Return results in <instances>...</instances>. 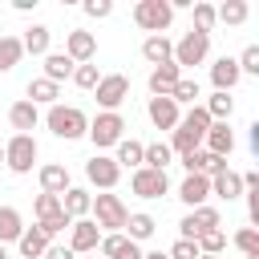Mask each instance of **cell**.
<instances>
[{"mask_svg": "<svg viewBox=\"0 0 259 259\" xmlns=\"http://www.w3.org/2000/svg\"><path fill=\"white\" fill-rule=\"evenodd\" d=\"M36 178H40V190H45V194H57V198H61V194L73 186V182H69V170H65L61 162L40 166V170H36Z\"/></svg>", "mask_w": 259, "mask_h": 259, "instance_id": "18", "label": "cell"}, {"mask_svg": "<svg viewBox=\"0 0 259 259\" xmlns=\"http://www.w3.org/2000/svg\"><path fill=\"white\" fill-rule=\"evenodd\" d=\"M142 259H166V251H142Z\"/></svg>", "mask_w": 259, "mask_h": 259, "instance_id": "50", "label": "cell"}, {"mask_svg": "<svg viewBox=\"0 0 259 259\" xmlns=\"http://www.w3.org/2000/svg\"><path fill=\"white\" fill-rule=\"evenodd\" d=\"M81 8H85V16H93V20H105V16L113 12V4H109V0H85Z\"/></svg>", "mask_w": 259, "mask_h": 259, "instance_id": "44", "label": "cell"}, {"mask_svg": "<svg viewBox=\"0 0 259 259\" xmlns=\"http://www.w3.org/2000/svg\"><path fill=\"white\" fill-rule=\"evenodd\" d=\"M235 247H239L243 255H259V231H255V227H243V231L235 235Z\"/></svg>", "mask_w": 259, "mask_h": 259, "instance_id": "42", "label": "cell"}, {"mask_svg": "<svg viewBox=\"0 0 259 259\" xmlns=\"http://www.w3.org/2000/svg\"><path fill=\"white\" fill-rule=\"evenodd\" d=\"M16 251H20V259H40V255L49 251V239H45L36 227H24V235L16 239Z\"/></svg>", "mask_w": 259, "mask_h": 259, "instance_id": "28", "label": "cell"}, {"mask_svg": "<svg viewBox=\"0 0 259 259\" xmlns=\"http://www.w3.org/2000/svg\"><path fill=\"white\" fill-rule=\"evenodd\" d=\"M40 259H77V255H73L69 247H53V243H49V251H45Z\"/></svg>", "mask_w": 259, "mask_h": 259, "instance_id": "46", "label": "cell"}, {"mask_svg": "<svg viewBox=\"0 0 259 259\" xmlns=\"http://www.w3.org/2000/svg\"><path fill=\"white\" fill-rule=\"evenodd\" d=\"M32 210H36V223H40V219H49V214H57V210H61V198L40 190V194H36V202H32Z\"/></svg>", "mask_w": 259, "mask_h": 259, "instance_id": "41", "label": "cell"}, {"mask_svg": "<svg viewBox=\"0 0 259 259\" xmlns=\"http://www.w3.org/2000/svg\"><path fill=\"white\" fill-rule=\"evenodd\" d=\"M36 138L32 134H12L8 142H4V166L12 170V174H32V166H36Z\"/></svg>", "mask_w": 259, "mask_h": 259, "instance_id": "3", "label": "cell"}, {"mask_svg": "<svg viewBox=\"0 0 259 259\" xmlns=\"http://www.w3.org/2000/svg\"><path fill=\"white\" fill-rule=\"evenodd\" d=\"M247 0H227L223 8H214V20H223V24H243L247 20Z\"/></svg>", "mask_w": 259, "mask_h": 259, "instance_id": "36", "label": "cell"}, {"mask_svg": "<svg viewBox=\"0 0 259 259\" xmlns=\"http://www.w3.org/2000/svg\"><path fill=\"white\" fill-rule=\"evenodd\" d=\"M154 231H158V223H154V214H146V210H138V214H130V219H125V231H121V235H125L130 243H146V239H150Z\"/></svg>", "mask_w": 259, "mask_h": 259, "instance_id": "24", "label": "cell"}, {"mask_svg": "<svg viewBox=\"0 0 259 259\" xmlns=\"http://www.w3.org/2000/svg\"><path fill=\"white\" fill-rule=\"evenodd\" d=\"M142 150H146L142 142L121 138V142H117V158H113V162H117V166H130V170H138V166H142Z\"/></svg>", "mask_w": 259, "mask_h": 259, "instance_id": "33", "label": "cell"}, {"mask_svg": "<svg viewBox=\"0 0 259 259\" xmlns=\"http://www.w3.org/2000/svg\"><path fill=\"white\" fill-rule=\"evenodd\" d=\"M146 117L154 121V130H174V125L182 121V109H178L170 97H150V105H146Z\"/></svg>", "mask_w": 259, "mask_h": 259, "instance_id": "14", "label": "cell"}, {"mask_svg": "<svg viewBox=\"0 0 259 259\" xmlns=\"http://www.w3.org/2000/svg\"><path fill=\"white\" fill-rule=\"evenodd\" d=\"M89 206H93V194L85 190V186H69L65 194H61V210L77 223V219H85L89 214Z\"/></svg>", "mask_w": 259, "mask_h": 259, "instance_id": "21", "label": "cell"}, {"mask_svg": "<svg viewBox=\"0 0 259 259\" xmlns=\"http://www.w3.org/2000/svg\"><path fill=\"white\" fill-rule=\"evenodd\" d=\"M121 134H125V117L121 113H97L93 121H89V130H85V138L97 146V150H109V146H117L121 142Z\"/></svg>", "mask_w": 259, "mask_h": 259, "instance_id": "6", "label": "cell"}, {"mask_svg": "<svg viewBox=\"0 0 259 259\" xmlns=\"http://www.w3.org/2000/svg\"><path fill=\"white\" fill-rule=\"evenodd\" d=\"M20 57H24V49H20V36H0V73H12L16 65H20Z\"/></svg>", "mask_w": 259, "mask_h": 259, "instance_id": "31", "label": "cell"}, {"mask_svg": "<svg viewBox=\"0 0 259 259\" xmlns=\"http://www.w3.org/2000/svg\"><path fill=\"white\" fill-rule=\"evenodd\" d=\"M178 198L194 210V206H206V198H210V178L206 174H186L182 178V186H178Z\"/></svg>", "mask_w": 259, "mask_h": 259, "instance_id": "15", "label": "cell"}, {"mask_svg": "<svg viewBox=\"0 0 259 259\" xmlns=\"http://www.w3.org/2000/svg\"><path fill=\"white\" fill-rule=\"evenodd\" d=\"M0 166H4V146H0Z\"/></svg>", "mask_w": 259, "mask_h": 259, "instance_id": "53", "label": "cell"}, {"mask_svg": "<svg viewBox=\"0 0 259 259\" xmlns=\"http://www.w3.org/2000/svg\"><path fill=\"white\" fill-rule=\"evenodd\" d=\"M89 214H93V223H97V227H105L109 235H117V231H125V219H130V210H125V202H121L117 194H109V190H101V194L93 198V206H89Z\"/></svg>", "mask_w": 259, "mask_h": 259, "instance_id": "4", "label": "cell"}, {"mask_svg": "<svg viewBox=\"0 0 259 259\" xmlns=\"http://www.w3.org/2000/svg\"><path fill=\"white\" fill-rule=\"evenodd\" d=\"M239 178H243V190H259V170H247Z\"/></svg>", "mask_w": 259, "mask_h": 259, "instance_id": "48", "label": "cell"}, {"mask_svg": "<svg viewBox=\"0 0 259 259\" xmlns=\"http://www.w3.org/2000/svg\"><path fill=\"white\" fill-rule=\"evenodd\" d=\"M219 223H223V219H219L214 206H194V210L178 223V239H190V243H194L202 231H219Z\"/></svg>", "mask_w": 259, "mask_h": 259, "instance_id": "11", "label": "cell"}, {"mask_svg": "<svg viewBox=\"0 0 259 259\" xmlns=\"http://www.w3.org/2000/svg\"><path fill=\"white\" fill-rule=\"evenodd\" d=\"M113 259H142V247H138V243H130V239H125V243H121V247H117V255H113Z\"/></svg>", "mask_w": 259, "mask_h": 259, "instance_id": "45", "label": "cell"}, {"mask_svg": "<svg viewBox=\"0 0 259 259\" xmlns=\"http://www.w3.org/2000/svg\"><path fill=\"white\" fill-rule=\"evenodd\" d=\"M174 162V150L166 146V142H150L146 150H142V166H150V170H166Z\"/></svg>", "mask_w": 259, "mask_h": 259, "instance_id": "30", "label": "cell"}, {"mask_svg": "<svg viewBox=\"0 0 259 259\" xmlns=\"http://www.w3.org/2000/svg\"><path fill=\"white\" fill-rule=\"evenodd\" d=\"M12 8H16V12H32V8H36V0H12Z\"/></svg>", "mask_w": 259, "mask_h": 259, "instance_id": "49", "label": "cell"}, {"mask_svg": "<svg viewBox=\"0 0 259 259\" xmlns=\"http://www.w3.org/2000/svg\"><path fill=\"white\" fill-rule=\"evenodd\" d=\"M69 227H73V219H69L65 210H57V214H49V219L36 223V231H40L45 239H53V235H61V231H69Z\"/></svg>", "mask_w": 259, "mask_h": 259, "instance_id": "38", "label": "cell"}, {"mask_svg": "<svg viewBox=\"0 0 259 259\" xmlns=\"http://www.w3.org/2000/svg\"><path fill=\"white\" fill-rule=\"evenodd\" d=\"M210 81H214V93H231V89L243 81V73H239V65H235V57H219V61L210 65Z\"/></svg>", "mask_w": 259, "mask_h": 259, "instance_id": "16", "label": "cell"}, {"mask_svg": "<svg viewBox=\"0 0 259 259\" xmlns=\"http://www.w3.org/2000/svg\"><path fill=\"white\" fill-rule=\"evenodd\" d=\"M49 40H53L49 24H28V28H24V36H20V49H24V53H32V57H45V53H49Z\"/></svg>", "mask_w": 259, "mask_h": 259, "instance_id": "23", "label": "cell"}, {"mask_svg": "<svg viewBox=\"0 0 259 259\" xmlns=\"http://www.w3.org/2000/svg\"><path fill=\"white\" fill-rule=\"evenodd\" d=\"M235 65H239L243 77H259V45H247V49L235 57Z\"/></svg>", "mask_w": 259, "mask_h": 259, "instance_id": "39", "label": "cell"}, {"mask_svg": "<svg viewBox=\"0 0 259 259\" xmlns=\"http://www.w3.org/2000/svg\"><path fill=\"white\" fill-rule=\"evenodd\" d=\"M170 20H174L170 0H138V4H134V24H138V28H146L150 36L166 32V28H170Z\"/></svg>", "mask_w": 259, "mask_h": 259, "instance_id": "5", "label": "cell"}, {"mask_svg": "<svg viewBox=\"0 0 259 259\" xmlns=\"http://www.w3.org/2000/svg\"><path fill=\"white\" fill-rule=\"evenodd\" d=\"M219 20H214V4H206V0H194V32H206L210 36V28H214Z\"/></svg>", "mask_w": 259, "mask_h": 259, "instance_id": "37", "label": "cell"}, {"mask_svg": "<svg viewBox=\"0 0 259 259\" xmlns=\"http://www.w3.org/2000/svg\"><path fill=\"white\" fill-rule=\"evenodd\" d=\"M210 194H219V198H239L243 194V178H239V170H223V174H214L210 178Z\"/></svg>", "mask_w": 259, "mask_h": 259, "instance_id": "27", "label": "cell"}, {"mask_svg": "<svg viewBox=\"0 0 259 259\" xmlns=\"http://www.w3.org/2000/svg\"><path fill=\"white\" fill-rule=\"evenodd\" d=\"M57 97H61V85H53L45 77H32L28 81V97L24 101H32V105H57Z\"/></svg>", "mask_w": 259, "mask_h": 259, "instance_id": "29", "label": "cell"}, {"mask_svg": "<svg viewBox=\"0 0 259 259\" xmlns=\"http://www.w3.org/2000/svg\"><path fill=\"white\" fill-rule=\"evenodd\" d=\"M8 121H12V130H16V134H28V130H36L40 109H36L32 101H12V105H8Z\"/></svg>", "mask_w": 259, "mask_h": 259, "instance_id": "22", "label": "cell"}, {"mask_svg": "<svg viewBox=\"0 0 259 259\" xmlns=\"http://www.w3.org/2000/svg\"><path fill=\"white\" fill-rule=\"evenodd\" d=\"M142 57L158 69V65H166V61H174V40L166 36V32H158V36H146L142 40Z\"/></svg>", "mask_w": 259, "mask_h": 259, "instance_id": "19", "label": "cell"}, {"mask_svg": "<svg viewBox=\"0 0 259 259\" xmlns=\"http://www.w3.org/2000/svg\"><path fill=\"white\" fill-rule=\"evenodd\" d=\"M206 130H210V117H206V109L202 105H190V113H182V121L170 130V150L174 154H194L198 150V142L206 138Z\"/></svg>", "mask_w": 259, "mask_h": 259, "instance_id": "1", "label": "cell"}, {"mask_svg": "<svg viewBox=\"0 0 259 259\" xmlns=\"http://www.w3.org/2000/svg\"><path fill=\"white\" fill-rule=\"evenodd\" d=\"M247 130H251V134H247V146H251V154H259V121H251Z\"/></svg>", "mask_w": 259, "mask_h": 259, "instance_id": "47", "label": "cell"}, {"mask_svg": "<svg viewBox=\"0 0 259 259\" xmlns=\"http://www.w3.org/2000/svg\"><path fill=\"white\" fill-rule=\"evenodd\" d=\"M130 190H134L138 198H162V194L170 190V178H166V170L138 166V170L130 174Z\"/></svg>", "mask_w": 259, "mask_h": 259, "instance_id": "9", "label": "cell"}, {"mask_svg": "<svg viewBox=\"0 0 259 259\" xmlns=\"http://www.w3.org/2000/svg\"><path fill=\"white\" fill-rule=\"evenodd\" d=\"M202 109H206L210 121H231V113H235V97H231V93H210V101H206Z\"/></svg>", "mask_w": 259, "mask_h": 259, "instance_id": "32", "label": "cell"}, {"mask_svg": "<svg viewBox=\"0 0 259 259\" xmlns=\"http://www.w3.org/2000/svg\"><path fill=\"white\" fill-rule=\"evenodd\" d=\"M65 57H69L73 65H89V61L97 57V36H93L89 28H73V32L65 36Z\"/></svg>", "mask_w": 259, "mask_h": 259, "instance_id": "13", "label": "cell"}, {"mask_svg": "<svg viewBox=\"0 0 259 259\" xmlns=\"http://www.w3.org/2000/svg\"><path fill=\"white\" fill-rule=\"evenodd\" d=\"M97 243H101V227H97L93 219H77V223L69 227V251H73V255H93Z\"/></svg>", "mask_w": 259, "mask_h": 259, "instance_id": "12", "label": "cell"}, {"mask_svg": "<svg viewBox=\"0 0 259 259\" xmlns=\"http://www.w3.org/2000/svg\"><path fill=\"white\" fill-rule=\"evenodd\" d=\"M0 259H8V251H4V247H0Z\"/></svg>", "mask_w": 259, "mask_h": 259, "instance_id": "51", "label": "cell"}, {"mask_svg": "<svg viewBox=\"0 0 259 259\" xmlns=\"http://www.w3.org/2000/svg\"><path fill=\"white\" fill-rule=\"evenodd\" d=\"M45 125L57 134V138H65V142H77V138H85V130H89V117L77 109V105H49V113H45Z\"/></svg>", "mask_w": 259, "mask_h": 259, "instance_id": "2", "label": "cell"}, {"mask_svg": "<svg viewBox=\"0 0 259 259\" xmlns=\"http://www.w3.org/2000/svg\"><path fill=\"white\" fill-rule=\"evenodd\" d=\"M198 259H219V255H198Z\"/></svg>", "mask_w": 259, "mask_h": 259, "instance_id": "52", "label": "cell"}, {"mask_svg": "<svg viewBox=\"0 0 259 259\" xmlns=\"http://www.w3.org/2000/svg\"><path fill=\"white\" fill-rule=\"evenodd\" d=\"M73 69H77V65H73V61H69L65 53H53V49L45 53V81H53V85H61L65 77H73Z\"/></svg>", "mask_w": 259, "mask_h": 259, "instance_id": "26", "label": "cell"}, {"mask_svg": "<svg viewBox=\"0 0 259 259\" xmlns=\"http://www.w3.org/2000/svg\"><path fill=\"white\" fill-rule=\"evenodd\" d=\"M0 36H4V24H0Z\"/></svg>", "mask_w": 259, "mask_h": 259, "instance_id": "55", "label": "cell"}, {"mask_svg": "<svg viewBox=\"0 0 259 259\" xmlns=\"http://www.w3.org/2000/svg\"><path fill=\"white\" fill-rule=\"evenodd\" d=\"M77 89H97V81H101V73H97V65L89 61V65H77L73 69V77H69Z\"/></svg>", "mask_w": 259, "mask_h": 259, "instance_id": "40", "label": "cell"}, {"mask_svg": "<svg viewBox=\"0 0 259 259\" xmlns=\"http://www.w3.org/2000/svg\"><path fill=\"white\" fill-rule=\"evenodd\" d=\"M194 247H198V255H223V251H227V235H223V227H219V231H202V235L194 239Z\"/></svg>", "mask_w": 259, "mask_h": 259, "instance_id": "35", "label": "cell"}, {"mask_svg": "<svg viewBox=\"0 0 259 259\" xmlns=\"http://www.w3.org/2000/svg\"><path fill=\"white\" fill-rule=\"evenodd\" d=\"M166 259H198V247H194L190 239H178V243L166 251Z\"/></svg>", "mask_w": 259, "mask_h": 259, "instance_id": "43", "label": "cell"}, {"mask_svg": "<svg viewBox=\"0 0 259 259\" xmlns=\"http://www.w3.org/2000/svg\"><path fill=\"white\" fill-rule=\"evenodd\" d=\"M247 259H259V255H247Z\"/></svg>", "mask_w": 259, "mask_h": 259, "instance_id": "54", "label": "cell"}, {"mask_svg": "<svg viewBox=\"0 0 259 259\" xmlns=\"http://www.w3.org/2000/svg\"><path fill=\"white\" fill-rule=\"evenodd\" d=\"M206 53H210V36L190 28V32L174 45V65H178V69H194V65L206 61Z\"/></svg>", "mask_w": 259, "mask_h": 259, "instance_id": "7", "label": "cell"}, {"mask_svg": "<svg viewBox=\"0 0 259 259\" xmlns=\"http://www.w3.org/2000/svg\"><path fill=\"white\" fill-rule=\"evenodd\" d=\"M85 178H89L97 190H113V186L121 182V166H117L109 154H93V158L85 162Z\"/></svg>", "mask_w": 259, "mask_h": 259, "instance_id": "10", "label": "cell"}, {"mask_svg": "<svg viewBox=\"0 0 259 259\" xmlns=\"http://www.w3.org/2000/svg\"><path fill=\"white\" fill-rule=\"evenodd\" d=\"M198 97H202V93H198V81H194V77H178V85L170 89V101H174V105H194Z\"/></svg>", "mask_w": 259, "mask_h": 259, "instance_id": "34", "label": "cell"}, {"mask_svg": "<svg viewBox=\"0 0 259 259\" xmlns=\"http://www.w3.org/2000/svg\"><path fill=\"white\" fill-rule=\"evenodd\" d=\"M178 77H182V69H178L174 61L150 69V93H154V97H170V89L178 85Z\"/></svg>", "mask_w": 259, "mask_h": 259, "instance_id": "20", "label": "cell"}, {"mask_svg": "<svg viewBox=\"0 0 259 259\" xmlns=\"http://www.w3.org/2000/svg\"><path fill=\"white\" fill-rule=\"evenodd\" d=\"M24 235V214L16 206H0V247L4 243H16Z\"/></svg>", "mask_w": 259, "mask_h": 259, "instance_id": "25", "label": "cell"}, {"mask_svg": "<svg viewBox=\"0 0 259 259\" xmlns=\"http://www.w3.org/2000/svg\"><path fill=\"white\" fill-rule=\"evenodd\" d=\"M89 259H101V255H89Z\"/></svg>", "mask_w": 259, "mask_h": 259, "instance_id": "56", "label": "cell"}, {"mask_svg": "<svg viewBox=\"0 0 259 259\" xmlns=\"http://www.w3.org/2000/svg\"><path fill=\"white\" fill-rule=\"evenodd\" d=\"M202 142H206V154H219V158H231V150H235V134L227 121H210Z\"/></svg>", "mask_w": 259, "mask_h": 259, "instance_id": "17", "label": "cell"}, {"mask_svg": "<svg viewBox=\"0 0 259 259\" xmlns=\"http://www.w3.org/2000/svg\"><path fill=\"white\" fill-rule=\"evenodd\" d=\"M97 105L105 109V113H117V105L130 97V77L125 73H101V81H97Z\"/></svg>", "mask_w": 259, "mask_h": 259, "instance_id": "8", "label": "cell"}]
</instances>
